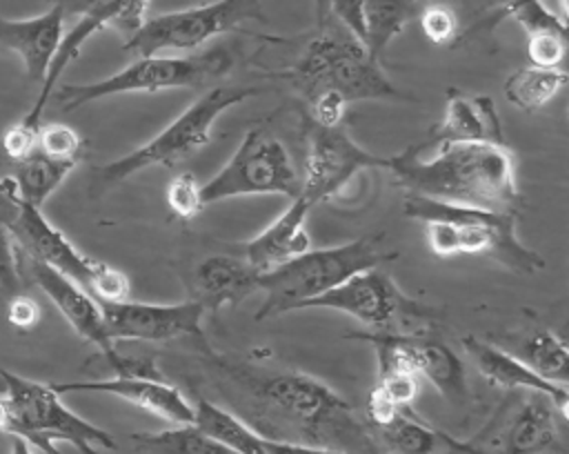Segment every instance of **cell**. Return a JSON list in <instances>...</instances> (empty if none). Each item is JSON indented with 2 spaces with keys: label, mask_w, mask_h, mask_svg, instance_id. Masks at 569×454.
<instances>
[{
  "label": "cell",
  "mask_w": 569,
  "mask_h": 454,
  "mask_svg": "<svg viewBox=\"0 0 569 454\" xmlns=\"http://www.w3.org/2000/svg\"><path fill=\"white\" fill-rule=\"evenodd\" d=\"M240 387L249 398V423L269 441L307 443L349 454H380L367 421L353 405L338 396L327 383L302 372L249 374L222 363L216 354L209 358Z\"/></svg>",
  "instance_id": "1"
},
{
  "label": "cell",
  "mask_w": 569,
  "mask_h": 454,
  "mask_svg": "<svg viewBox=\"0 0 569 454\" xmlns=\"http://www.w3.org/2000/svg\"><path fill=\"white\" fill-rule=\"evenodd\" d=\"M436 147V156L427 160L420 158L418 147L389 156L387 169L405 194L498 211L518 209L520 191L507 142H440Z\"/></svg>",
  "instance_id": "2"
},
{
  "label": "cell",
  "mask_w": 569,
  "mask_h": 454,
  "mask_svg": "<svg viewBox=\"0 0 569 454\" xmlns=\"http://www.w3.org/2000/svg\"><path fill=\"white\" fill-rule=\"evenodd\" d=\"M402 207L405 216L425 223L427 245L440 258L480 254L522 274L545 267L542 256L520 243L516 211L451 205L413 194L405 196Z\"/></svg>",
  "instance_id": "3"
},
{
  "label": "cell",
  "mask_w": 569,
  "mask_h": 454,
  "mask_svg": "<svg viewBox=\"0 0 569 454\" xmlns=\"http://www.w3.org/2000/svg\"><path fill=\"white\" fill-rule=\"evenodd\" d=\"M271 78L289 82L307 102L322 91H333L347 102L405 98L365 45L336 20L318 27L300 56Z\"/></svg>",
  "instance_id": "4"
},
{
  "label": "cell",
  "mask_w": 569,
  "mask_h": 454,
  "mask_svg": "<svg viewBox=\"0 0 569 454\" xmlns=\"http://www.w3.org/2000/svg\"><path fill=\"white\" fill-rule=\"evenodd\" d=\"M7 394L0 396V432L22 438L44 454H60L56 443H71L80 454H100L98 450H116V438L71 412L60 394L44 383L18 376L0 367Z\"/></svg>",
  "instance_id": "5"
},
{
  "label": "cell",
  "mask_w": 569,
  "mask_h": 454,
  "mask_svg": "<svg viewBox=\"0 0 569 454\" xmlns=\"http://www.w3.org/2000/svg\"><path fill=\"white\" fill-rule=\"evenodd\" d=\"M393 256L396 254H385L376 238H358L345 245L320 249L309 247L293 260L260 276L264 300L256 312V320L296 312L307 300L333 289L349 276L369 267H378V263Z\"/></svg>",
  "instance_id": "6"
},
{
  "label": "cell",
  "mask_w": 569,
  "mask_h": 454,
  "mask_svg": "<svg viewBox=\"0 0 569 454\" xmlns=\"http://www.w3.org/2000/svg\"><path fill=\"white\" fill-rule=\"evenodd\" d=\"M233 65L224 47H213L193 56H138L124 69L87 85H60L51 96L64 111L118 93H153L164 89H191L222 78Z\"/></svg>",
  "instance_id": "7"
},
{
  "label": "cell",
  "mask_w": 569,
  "mask_h": 454,
  "mask_svg": "<svg viewBox=\"0 0 569 454\" xmlns=\"http://www.w3.org/2000/svg\"><path fill=\"white\" fill-rule=\"evenodd\" d=\"M258 87H213L191 102L182 114H178L164 129H160L151 140L136 147L133 151L120 156L118 160L96 169L98 178L104 182H120L149 167H173L196 151H200L211 138L213 122L233 105L258 96Z\"/></svg>",
  "instance_id": "8"
},
{
  "label": "cell",
  "mask_w": 569,
  "mask_h": 454,
  "mask_svg": "<svg viewBox=\"0 0 569 454\" xmlns=\"http://www.w3.org/2000/svg\"><path fill=\"white\" fill-rule=\"evenodd\" d=\"M9 231L24 256L36 258L64 274L80 287H84L93 298H129V278L120 269L82 254L58 227H53L44 218L40 207H33L18 198V209L9 225Z\"/></svg>",
  "instance_id": "9"
},
{
  "label": "cell",
  "mask_w": 569,
  "mask_h": 454,
  "mask_svg": "<svg viewBox=\"0 0 569 454\" xmlns=\"http://www.w3.org/2000/svg\"><path fill=\"white\" fill-rule=\"evenodd\" d=\"M300 176L287 147L267 129H249L224 167L200 187L202 205L253 194H282L296 198Z\"/></svg>",
  "instance_id": "10"
},
{
  "label": "cell",
  "mask_w": 569,
  "mask_h": 454,
  "mask_svg": "<svg viewBox=\"0 0 569 454\" xmlns=\"http://www.w3.org/2000/svg\"><path fill=\"white\" fill-rule=\"evenodd\" d=\"M247 20H267L260 0H218L182 11L160 13L147 18L140 29L124 40V49L138 56L198 49L211 38L231 31Z\"/></svg>",
  "instance_id": "11"
},
{
  "label": "cell",
  "mask_w": 569,
  "mask_h": 454,
  "mask_svg": "<svg viewBox=\"0 0 569 454\" xmlns=\"http://www.w3.org/2000/svg\"><path fill=\"white\" fill-rule=\"evenodd\" d=\"M300 309H336L376 332H405L409 323H429V309L407 298L376 267L349 276L333 289L307 300Z\"/></svg>",
  "instance_id": "12"
},
{
  "label": "cell",
  "mask_w": 569,
  "mask_h": 454,
  "mask_svg": "<svg viewBox=\"0 0 569 454\" xmlns=\"http://www.w3.org/2000/svg\"><path fill=\"white\" fill-rule=\"evenodd\" d=\"M347 338L373 345L378 365H398L413 372L453 405H462L469 396L462 358L438 338L422 332H349Z\"/></svg>",
  "instance_id": "13"
},
{
  "label": "cell",
  "mask_w": 569,
  "mask_h": 454,
  "mask_svg": "<svg viewBox=\"0 0 569 454\" xmlns=\"http://www.w3.org/2000/svg\"><path fill=\"white\" fill-rule=\"evenodd\" d=\"M53 4H58L64 16L67 13H76L78 22L64 31L60 47L49 65V71L42 80L40 93L31 107V111L22 118V122H31V125H40V116L42 109L51 96V91L58 87V78L62 76L64 67L78 58L82 45L96 33L102 31L107 27L124 33L127 38L133 36L140 24L147 20V9L151 0H49Z\"/></svg>",
  "instance_id": "14"
},
{
  "label": "cell",
  "mask_w": 569,
  "mask_h": 454,
  "mask_svg": "<svg viewBox=\"0 0 569 454\" xmlns=\"http://www.w3.org/2000/svg\"><path fill=\"white\" fill-rule=\"evenodd\" d=\"M107 334L111 340H191L204 356H213L204 332V309L196 300L182 303H138V300H98Z\"/></svg>",
  "instance_id": "15"
},
{
  "label": "cell",
  "mask_w": 569,
  "mask_h": 454,
  "mask_svg": "<svg viewBox=\"0 0 569 454\" xmlns=\"http://www.w3.org/2000/svg\"><path fill=\"white\" fill-rule=\"evenodd\" d=\"M387 167L389 156L367 151L342 127L311 125L305 178L300 180L298 196L309 207H316L333 198L356 174Z\"/></svg>",
  "instance_id": "16"
},
{
  "label": "cell",
  "mask_w": 569,
  "mask_h": 454,
  "mask_svg": "<svg viewBox=\"0 0 569 454\" xmlns=\"http://www.w3.org/2000/svg\"><path fill=\"white\" fill-rule=\"evenodd\" d=\"M558 416L565 418L549 396L513 394L469 443L485 454H542L558 441Z\"/></svg>",
  "instance_id": "17"
},
{
  "label": "cell",
  "mask_w": 569,
  "mask_h": 454,
  "mask_svg": "<svg viewBox=\"0 0 569 454\" xmlns=\"http://www.w3.org/2000/svg\"><path fill=\"white\" fill-rule=\"evenodd\" d=\"M20 265H22V274L27 272V276L47 294V298L58 307V312L67 318V323L76 329L78 336L96 345L102 356L116 349L113 340L107 334L98 298H93L84 287H80L64 274L56 272L53 267L36 258L24 256L22 251H20Z\"/></svg>",
  "instance_id": "18"
},
{
  "label": "cell",
  "mask_w": 569,
  "mask_h": 454,
  "mask_svg": "<svg viewBox=\"0 0 569 454\" xmlns=\"http://www.w3.org/2000/svg\"><path fill=\"white\" fill-rule=\"evenodd\" d=\"M58 394L69 392H98L122 398L140 409H147L167 423L182 425L193 423V405L182 396V392L167 383L164 378L147 376H113L102 381H73V383H51Z\"/></svg>",
  "instance_id": "19"
},
{
  "label": "cell",
  "mask_w": 569,
  "mask_h": 454,
  "mask_svg": "<svg viewBox=\"0 0 569 454\" xmlns=\"http://www.w3.org/2000/svg\"><path fill=\"white\" fill-rule=\"evenodd\" d=\"M64 36V11L53 4L47 13L27 20L0 18V51L16 53L29 80H44Z\"/></svg>",
  "instance_id": "20"
},
{
  "label": "cell",
  "mask_w": 569,
  "mask_h": 454,
  "mask_svg": "<svg viewBox=\"0 0 569 454\" xmlns=\"http://www.w3.org/2000/svg\"><path fill=\"white\" fill-rule=\"evenodd\" d=\"M462 347L478 367V372L496 387L509 392H538L551 398L556 409L567 418L569 389L567 385H556L542 376H538L527 363H522L516 354L496 347L476 336H465Z\"/></svg>",
  "instance_id": "21"
},
{
  "label": "cell",
  "mask_w": 569,
  "mask_h": 454,
  "mask_svg": "<svg viewBox=\"0 0 569 454\" xmlns=\"http://www.w3.org/2000/svg\"><path fill=\"white\" fill-rule=\"evenodd\" d=\"M309 211L311 207L300 196L291 198V205L280 216H276L253 238L240 243L242 258L260 274H264L305 254L311 247V238L307 231Z\"/></svg>",
  "instance_id": "22"
},
{
  "label": "cell",
  "mask_w": 569,
  "mask_h": 454,
  "mask_svg": "<svg viewBox=\"0 0 569 454\" xmlns=\"http://www.w3.org/2000/svg\"><path fill=\"white\" fill-rule=\"evenodd\" d=\"M260 272L242 256L216 254L202 258L193 269V298L204 312L236 307L260 289Z\"/></svg>",
  "instance_id": "23"
},
{
  "label": "cell",
  "mask_w": 569,
  "mask_h": 454,
  "mask_svg": "<svg viewBox=\"0 0 569 454\" xmlns=\"http://www.w3.org/2000/svg\"><path fill=\"white\" fill-rule=\"evenodd\" d=\"M440 142L505 145L502 125L493 100L489 96H469L458 89H449L445 114L427 136V145Z\"/></svg>",
  "instance_id": "24"
},
{
  "label": "cell",
  "mask_w": 569,
  "mask_h": 454,
  "mask_svg": "<svg viewBox=\"0 0 569 454\" xmlns=\"http://www.w3.org/2000/svg\"><path fill=\"white\" fill-rule=\"evenodd\" d=\"M422 0H362V45L373 60L422 11Z\"/></svg>",
  "instance_id": "25"
},
{
  "label": "cell",
  "mask_w": 569,
  "mask_h": 454,
  "mask_svg": "<svg viewBox=\"0 0 569 454\" xmlns=\"http://www.w3.org/2000/svg\"><path fill=\"white\" fill-rule=\"evenodd\" d=\"M193 423L207 432L211 438L222 443L233 454H269L264 436H260L244 418L238 414L207 401L198 398L193 405Z\"/></svg>",
  "instance_id": "26"
},
{
  "label": "cell",
  "mask_w": 569,
  "mask_h": 454,
  "mask_svg": "<svg viewBox=\"0 0 569 454\" xmlns=\"http://www.w3.org/2000/svg\"><path fill=\"white\" fill-rule=\"evenodd\" d=\"M13 165H16L13 182L18 189V198L33 207H42V203L73 171L78 160L51 158L36 147V151L31 156H27L24 160H18Z\"/></svg>",
  "instance_id": "27"
},
{
  "label": "cell",
  "mask_w": 569,
  "mask_h": 454,
  "mask_svg": "<svg viewBox=\"0 0 569 454\" xmlns=\"http://www.w3.org/2000/svg\"><path fill=\"white\" fill-rule=\"evenodd\" d=\"M129 438L138 454H233L196 423H182L160 432H136Z\"/></svg>",
  "instance_id": "28"
},
{
  "label": "cell",
  "mask_w": 569,
  "mask_h": 454,
  "mask_svg": "<svg viewBox=\"0 0 569 454\" xmlns=\"http://www.w3.org/2000/svg\"><path fill=\"white\" fill-rule=\"evenodd\" d=\"M567 85L562 67H520L505 80V96L518 109L533 114L542 109Z\"/></svg>",
  "instance_id": "29"
},
{
  "label": "cell",
  "mask_w": 569,
  "mask_h": 454,
  "mask_svg": "<svg viewBox=\"0 0 569 454\" xmlns=\"http://www.w3.org/2000/svg\"><path fill=\"white\" fill-rule=\"evenodd\" d=\"M389 454H436L442 445V430L400 409L385 425L373 427Z\"/></svg>",
  "instance_id": "30"
},
{
  "label": "cell",
  "mask_w": 569,
  "mask_h": 454,
  "mask_svg": "<svg viewBox=\"0 0 569 454\" xmlns=\"http://www.w3.org/2000/svg\"><path fill=\"white\" fill-rule=\"evenodd\" d=\"M516 354L522 363H527L538 376L556 383L567 385L569 378V352L562 336L549 329H538L529 334Z\"/></svg>",
  "instance_id": "31"
},
{
  "label": "cell",
  "mask_w": 569,
  "mask_h": 454,
  "mask_svg": "<svg viewBox=\"0 0 569 454\" xmlns=\"http://www.w3.org/2000/svg\"><path fill=\"white\" fill-rule=\"evenodd\" d=\"M18 209V189L13 178L0 180V287L16 294L22 287V265L18 245L11 238L9 225Z\"/></svg>",
  "instance_id": "32"
},
{
  "label": "cell",
  "mask_w": 569,
  "mask_h": 454,
  "mask_svg": "<svg viewBox=\"0 0 569 454\" xmlns=\"http://www.w3.org/2000/svg\"><path fill=\"white\" fill-rule=\"evenodd\" d=\"M82 138L62 122L40 125L38 129V149L51 158L80 160L82 156Z\"/></svg>",
  "instance_id": "33"
},
{
  "label": "cell",
  "mask_w": 569,
  "mask_h": 454,
  "mask_svg": "<svg viewBox=\"0 0 569 454\" xmlns=\"http://www.w3.org/2000/svg\"><path fill=\"white\" fill-rule=\"evenodd\" d=\"M200 187L202 185L191 174H178L171 178L167 187V207L176 218L191 220L200 214V209L204 207Z\"/></svg>",
  "instance_id": "34"
},
{
  "label": "cell",
  "mask_w": 569,
  "mask_h": 454,
  "mask_svg": "<svg viewBox=\"0 0 569 454\" xmlns=\"http://www.w3.org/2000/svg\"><path fill=\"white\" fill-rule=\"evenodd\" d=\"M418 20L425 31V38L438 47L451 45L453 38L458 36V18L445 2H431L422 7Z\"/></svg>",
  "instance_id": "35"
},
{
  "label": "cell",
  "mask_w": 569,
  "mask_h": 454,
  "mask_svg": "<svg viewBox=\"0 0 569 454\" xmlns=\"http://www.w3.org/2000/svg\"><path fill=\"white\" fill-rule=\"evenodd\" d=\"M567 51V36L542 33L527 38V53L536 67H562Z\"/></svg>",
  "instance_id": "36"
},
{
  "label": "cell",
  "mask_w": 569,
  "mask_h": 454,
  "mask_svg": "<svg viewBox=\"0 0 569 454\" xmlns=\"http://www.w3.org/2000/svg\"><path fill=\"white\" fill-rule=\"evenodd\" d=\"M347 100L333 91H322L309 100L311 120L318 127H340V120L347 109Z\"/></svg>",
  "instance_id": "37"
},
{
  "label": "cell",
  "mask_w": 569,
  "mask_h": 454,
  "mask_svg": "<svg viewBox=\"0 0 569 454\" xmlns=\"http://www.w3.org/2000/svg\"><path fill=\"white\" fill-rule=\"evenodd\" d=\"M38 129L40 127H31V125H24L22 120H18L13 127H9L4 131L2 145H4L7 156L13 162L24 160L27 156H31L36 151V147H38Z\"/></svg>",
  "instance_id": "38"
},
{
  "label": "cell",
  "mask_w": 569,
  "mask_h": 454,
  "mask_svg": "<svg viewBox=\"0 0 569 454\" xmlns=\"http://www.w3.org/2000/svg\"><path fill=\"white\" fill-rule=\"evenodd\" d=\"M329 20L340 22L362 42V0H329Z\"/></svg>",
  "instance_id": "39"
},
{
  "label": "cell",
  "mask_w": 569,
  "mask_h": 454,
  "mask_svg": "<svg viewBox=\"0 0 569 454\" xmlns=\"http://www.w3.org/2000/svg\"><path fill=\"white\" fill-rule=\"evenodd\" d=\"M9 323L16 325L18 329H29L31 325L38 323L40 318V307L33 298H27V296H16L11 303H9Z\"/></svg>",
  "instance_id": "40"
},
{
  "label": "cell",
  "mask_w": 569,
  "mask_h": 454,
  "mask_svg": "<svg viewBox=\"0 0 569 454\" xmlns=\"http://www.w3.org/2000/svg\"><path fill=\"white\" fill-rule=\"evenodd\" d=\"M269 454H349L331 447H318V445H307V443H289V441H269L264 438Z\"/></svg>",
  "instance_id": "41"
},
{
  "label": "cell",
  "mask_w": 569,
  "mask_h": 454,
  "mask_svg": "<svg viewBox=\"0 0 569 454\" xmlns=\"http://www.w3.org/2000/svg\"><path fill=\"white\" fill-rule=\"evenodd\" d=\"M442 445H445V447H449L451 452H458V454H485V452L476 450L469 441L453 438V436H449L447 432H442Z\"/></svg>",
  "instance_id": "42"
},
{
  "label": "cell",
  "mask_w": 569,
  "mask_h": 454,
  "mask_svg": "<svg viewBox=\"0 0 569 454\" xmlns=\"http://www.w3.org/2000/svg\"><path fill=\"white\" fill-rule=\"evenodd\" d=\"M316 4V22L318 27L327 24L329 22V0H313Z\"/></svg>",
  "instance_id": "43"
},
{
  "label": "cell",
  "mask_w": 569,
  "mask_h": 454,
  "mask_svg": "<svg viewBox=\"0 0 569 454\" xmlns=\"http://www.w3.org/2000/svg\"><path fill=\"white\" fill-rule=\"evenodd\" d=\"M11 454H31V447H29V443H24L22 438L13 436V443H11Z\"/></svg>",
  "instance_id": "44"
}]
</instances>
